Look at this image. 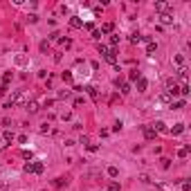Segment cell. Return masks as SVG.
Listing matches in <instances>:
<instances>
[{
  "label": "cell",
  "mask_w": 191,
  "mask_h": 191,
  "mask_svg": "<svg viewBox=\"0 0 191 191\" xmlns=\"http://www.w3.org/2000/svg\"><path fill=\"white\" fill-rule=\"evenodd\" d=\"M108 191H119V184L117 182H110V184H108Z\"/></svg>",
  "instance_id": "cell-28"
},
{
  "label": "cell",
  "mask_w": 191,
  "mask_h": 191,
  "mask_svg": "<svg viewBox=\"0 0 191 191\" xmlns=\"http://www.w3.org/2000/svg\"><path fill=\"white\" fill-rule=\"evenodd\" d=\"M178 90H180V95H182V97H187V95H189V85H187V83H182Z\"/></svg>",
  "instance_id": "cell-22"
},
{
  "label": "cell",
  "mask_w": 191,
  "mask_h": 191,
  "mask_svg": "<svg viewBox=\"0 0 191 191\" xmlns=\"http://www.w3.org/2000/svg\"><path fill=\"white\" fill-rule=\"evenodd\" d=\"M101 36H103V34H101L99 30H95V32H92V38H101Z\"/></svg>",
  "instance_id": "cell-34"
},
{
  "label": "cell",
  "mask_w": 191,
  "mask_h": 191,
  "mask_svg": "<svg viewBox=\"0 0 191 191\" xmlns=\"http://www.w3.org/2000/svg\"><path fill=\"white\" fill-rule=\"evenodd\" d=\"M72 106H74V108H79V106H83V97H77V99H74V101H72Z\"/></svg>",
  "instance_id": "cell-27"
},
{
  "label": "cell",
  "mask_w": 191,
  "mask_h": 191,
  "mask_svg": "<svg viewBox=\"0 0 191 191\" xmlns=\"http://www.w3.org/2000/svg\"><path fill=\"white\" fill-rule=\"evenodd\" d=\"M108 175H110V178H117V175H119V169H117V166H108Z\"/></svg>",
  "instance_id": "cell-19"
},
{
  "label": "cell",
  "mask_w": 191,
  "mask_h": 191,
  "mask_svg": "<svg viewBox=\"0 0 191 191\" xmlns=\"http://www.w3.org/2000/svg\"><path fill=\"white\" fill-rule=\"evenodd\" d=\"M103 59H106L108 63H113V65H115V63H117V56H115V50L110 47V52H108V54H106V56H103Z\"/></svg>",
  "instance_id": "cell-9"
},
{
  "label": "cell",
  "mask_w": 191,
  "mask_h": 191,
  "mask_svg": "<svg viewBox=\"0 0 191 191\" xmlns=\"http://www.w3.org/2000/svg\"><path fill=\"white\" fill-rule=\"evenodd\" d=\"M88 151L90 153H97V151H99V146H97V144H88Z\"/></svg>",
  "instance_id": "cell-30"
},
{
  "label": "cell",
  "mask_w": 191,
  "mask_h": 191,
  "mask_svg": "<svg viewBox=\"0 0 191 191\" xmlns=\"http://www.w3.org/2000/svg\"><path fill=\"white\" fill-rule=\"evenodd\" d=\"M189 189H191V182L184 180V182H182V191H189Z\"/></svg>",
  "instance_id": "cell-31"
},
{
  "label": "cell",
  "mask_w": 191,
  "mask_h": 191,
  "mask_svg": "<svg viewBox=\"0 0 191 191\" xmlns=\"http://www.w3.org/2000/svg\"><path fill=\"white\" fill-rule=\"evenodd\" d=\"M130 43H133V45L142 43V36H140V34H130Z\"/></svg>",
  "instance_id": "cell-21"
},
{
  "label": "cell",
  "mask_w": 191,
  "mask_h": 191,
  "mask_svg": "<svg viewBox=\"0 0 191 191\" xmlns=\"http://www.w3.org/2000/svg\"><path fill=\"white\" fill-rule=\"evenodd\" d=\"M27 20H30V23H36L38 16H36V14H30V16H27Z\"/></svg>",
  "instance_id": "cell-32"
},
{
  "label": "cell",
  "mask_w": 191,
  "mask_h": 191,
  "mask_svg": "<svg viewBox=\"0 0 191 191\" xmlns=\"http://www.w3.org/2000/svg\"><path fill=\"white\" fill-rule=\"evenodd\" d=\"M113 27H115L113 23H106V25H101V30H99V32H101V34H108V32H113Z\"/></svg>",
  "instance_id": "cell-16"
},
{
  "label": "cell",
  "mask_w": 191,
  "mask_h": 191,
  "mask_svg": "<svg viewBox=\"0 0 191 191\" xmlns=\"http://www.w3.org/2000/svg\"><path fill=\"white\" fill-rule=\"evenodd\" d=\"M70 27H74V30H79V27H83V20H81L79 16H72V18H70Z\"/></svg>",
  "instance_id": "cell-6"
},
{
  "label": "cell",
  "mask_w": 191,
  "mask_h": 191,
  "mask_svg": "<svg viewBox=\"0 0 191 191\" xmlns=\"http://www.w3.org/2000/svg\"><path fill=\"white\" fill-rule=\"evenodd\" d=\"M158 103H173V99L169 97V92H162V95L158 97Z\"/></svg>",
  "instance_id": "cell-7"
},
{
  "label": "cell",
  "mask_w": 191,
  "mask_h": 191,
  "mask_svg": "<svg viewBox=\"0 0 191 191\" xmlns=\"http://www.w3.org/2000/svg\"><path fill=\"white\" fill-rule=\"evenodd\" d=\"M140 77H142V72H140V70H130V74H128V79H130V81H137Z\"/></svg>",
  "instance_id": "cell-17"
},
{
  "label": "cell",
  "mask_w": 191,
  "mask_h": 191,
  "mask_svg": "<svg viewBox=\"0 0 191 191\" xmlns=\"http://www.w3.org/2000/svg\"><path fill=\"white\" fill-rule=\"evenodd\" d=\"M160 20L164 23V25H171V23H173V14H171V11H166V14H160Z\"/></svg>",
  "instance_id": "cell-4"
},
{
  "label": "cell",
  "mask_w": 191,
  "mask_h": 191,
  "mask_svg": "<svg viewBox=\"0 0 191 191\" xmlns=\"http://www.w3.org/2000/svg\"><path fill=\"white\" fill-rule=\"evenodd\" d=\"M9 81H11V72H7V74H5V77H2V85H7Z\"/></svg>",
  "instance_id": "cell-29"
},
{
  "label": "cell",
  "mask_w": 191,
  "mask_h": 191,
  "mask_svg": "<svg viewBox=\"0 0 191 191\" xmlns=\"http://www.w3.org/2000/svg\"><path fill=\"white\" fill-rule=\"evenodd\" d=\"M43 169H45L43 162H27L25 164V173H36L38 175V173H43Z\"/></svg>",
  "instance_id": "cell-1"
},
{
  "label": "cell",
  "mask_w": 191,
  "mask_h": 191,
  "mask_svg": "<svg viewBox=\"0 0 191 191\" xmlns=\"http://www.w3.org/2000/svg\"><path fill=\"white\" fill-rule=\"evenodd\" d=\"M2 140H5V142H14V140H16V135H14V133H11V130H5Z\"/></svg>",
  "instance_id": "cell-14"
},
{
  "label": "cell",
  "mask_w": 191,
  "mask_h": 191,
  "mask_svg": "<svg viewBox=\"0 0 191 191\" xmlns=\"http://www.w3.org/2000/svg\"><path fill=\"white\" fill-rule=\"evenodd\" d=\"M85 90H88V95L92 97V99H99V95H97V88H92V85H88Z\"/></svg>",
  "instance_id": "cell-20"
},
{
  "label": "cell",
  "mask_w": 191,
  "mask_h": 191,
  "mask_svg": "<svg viewBox=\"0 0 191 191\" xmlns=\"http://www.w3.org/2000/svg\"><path fill=\"white\" fill-rule=\"evenodd\" d=\"M187 155H189V146H184V148L178 151V158H187Z\"/></svg>",
  "instance_id": "cell-25"
},
{
  "label": "cell",
  "mask_w": 191,
  "mask_h": 191,
  "mask_svg": "<svg viewBox=\"0 0 191 191\" xmlns=\"http://www.w3.org/2000/svg\"><path fill=\"white\" fill-rule=\"evenodd\" d=\"M155 50H158V45H155L153 40H151V43H146V54H148V56H153V54H155Z\"/></svg>",
  "instance_id": "cell-11"
},
{
  "label": "cell",
  "mask_w": 191,
  "mask_h": 191,
  "mask_svg": "<svg viewBox=\"0 0 191 191\" xmlns=\"http://www.w3.org/2000/svg\"><path fill=\"white\" fill-rule=\"evenodd\" d=\"M178 79H180L182 83L187 81V68H180V70H178Z\"/></svg>",
  "instance_id": "cell-15"
},
{
  "label": "cell",
  "mask_w": 191,
  "mask_h": 191,
  "mask_svg": "<svg viewBox=\"0 0 191 191\" xmlns=\"http://www.w3.org/2000/svg\"><path fill=\"white\" fill-rule=\"evenodd\" d=\"M70 95H72V90H61L59 92V99H68Z\"/></svg>",
  "instance_id": "cell-24"
},
{
  "label": "cell",
  "mask_w": 191,
  "mask_h": 191,
  "mask_svg": "<svg viewBox=\"0 0 191 191\" xmlns=\"http://www.w3.org/2000/svg\"><path fill=\"white\" fill-rule=\"evenodd\" d=\"M110 45H113V50L119 45V36H117V34H113V36H110Z\"/></svg>",
  "instance_id": "cell-23"
},
{
  "label": "cell",
  "mask_w": 191,
  "mask_h": 191,
  "mask_svg": "<svg viewBox=\"0 0 191 191\" xmlns=\"http://www.w3.org/2000/svg\"><path fill=\"white\" fill-rule=\"evenodd\" d=\"M169 133H171V135H180V133H184V124H175Z\"/></svg>",
  "instance_id": "cell-10"
},
{
  "label": "cell",
  "mask_w": 191,
  "mask_h": 191,
  "mask_svg": "<svg viewBox=\"0 0 191 191\" xmlns=\"http://www.w3.org/2000/svg\"><path fill=\"white\" fill-rule=\"evenodd\" d=\"M63 81H72V74L70 72H63Z\"/></svg>",
  "instance_id": "cell-35"
},
{
  "label": "cell",
  "mask_w": 191,
  "mask_h": 191,
  "mask_svg": "<svg viewBox=\"0 0 191 191\" xmlns=\"http://www.w3.org/2000/svg\"><path fill=\"white\" fill-rule=\"evenodd\" d=\"M153 130H155V133H169V128H166V124H164V121H155Z\"/></svg>",
  "instance_id": "cell-3"
},
{
  "label": "cell",
  "mask_w": 191,
  "mask_h": 191,
  "mask_svg": "<svg viewBox=\"0 0 191 191\" xmlns=\"http://www.w3.org/2000/svg\"><path fill=\"white\" fill-rule=\"evenodd\" d=\"M144 140H148V142H151V140H155V130L146 126V128H144Z\"/></svg>",
  "instance_id": "cell-8"
},
{
  "label": "cell",
  "mask_w": 191,
  "mask_h": 191,
  "mask_svg": "<svg viewBox=\"0 0 191 191\" xmlns=\"http://www.w3.org/2000/svg\"><path fill=\"white\" fill-rule=\"evenodd\" d=\"M146 88H148V81L144 79V77H140V79H137V90H140V92H146Z\"/></svg>",
  "instance_id": "cell-5"
},
{
  "label": "cell",
  "mask_w": 191,
  "mask_h": 191,
  "mask_svg": "<svg viewBox=\"0 0 191 191\" xmlns=\"http://www.w3.org/2000/svg\"><path fill=\"white\" fill-rule=\"evenodd\" d=\"M83 27H85V30H88V32H95V25H92V23H85Z\"/></svg>",
  "instance_id": "cell-33"
},
{
  "label": "cell",
  "mask_w": 191,
  "mask_h": 191,
  "mask_svg": "<svg viewBox=\"0 0 191 191\" xmlns=\"http://www.w3.org/2000/svg\"><path fill=\"white\" fill-rule=\"evenodd\" d=\"M23 158H25V160H32V151H23Z\"/></svg>",
  "instance_id": "cell-36"
},
{
  "label": "cell",
  "mask_w": 191,
  "mask_h": 191,
  "mask_svg": "<svg viewBox=\"0 0 191 191\" xmlns=\"http://www.w3.org/2000/svg\"><path fill=\"white\" fill-rule=\"evenodd\" d=\"M155 11L166 14V11H171V5H169V2H155Z\"/></svg>",
  "instance_id": "cell-2"
},
{
  "label": "cell",
  "mask_w": 191,
  "mask_h": 191,
  "mask_svg": "<svg viewBox=\"0 0 191 191\" xmlns=\"http://www.w3.org/2000/svg\"><path fill=\"white\" fill-rule=\"evenodd\" d=\"M25 106H27V110H30V113H36V110H38V103H36V101H27Z\"/></svg>",
  "instance_id": "cell-13"
},
{
  "label": "cell",
  "mask_w": 191,
  "mask_h": 191,
  "mask_svg": "<svg viewBox=\"0 0 191 191\" xmlns=\"http://www.w3.org/2000/svg\"><path fill=\"white\" fill-rule=\"evenodd\" d=\"M171 106H173V108H175V110H182V108H184V106H187V101H184V99H180V101H175V103H171Z\"/></svg>",
  "instance_id": "cell-18"
},
{
  "label": "cell",
  "mask_w": 191,
  "mask_h": 191,
  "mask_svg": "<svg viewBox=\"0 0 191 191\" xmlns=\"http://www.w3.org/2000/svg\"><path fill=\"white\" fill-rule=\"evenodd\" d=\"M160 162H162V169H169V166H171V160L169 158H162Z\"/></svg>",
  "instance_id": "cell-26"
},
{
  "label": "cell",
  "mask_w": 191,
  "mask_h": 191,
  "mask_svg": "<svg viewBox=\"0 0 191 191\" xmlns=\"http://www.w3.org/2000/svg\"><path fill=\"white\" fill-rule=\"evenodd\" d=\"M117 85H119L121 95H128V92H130V83H126V81H124V83H117Z\"/></svg>",
  "instance_id": "cell-12"
}]
</instances>
